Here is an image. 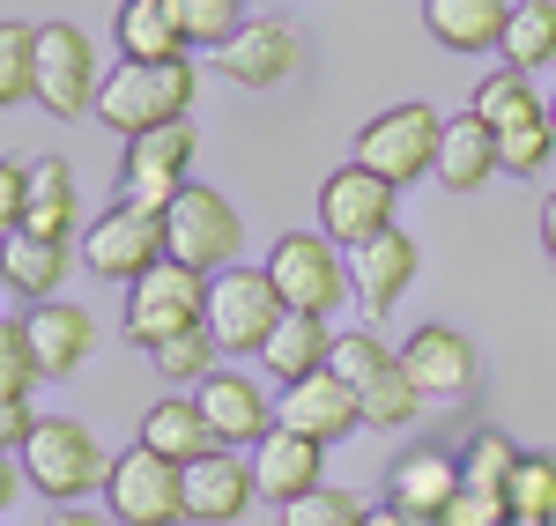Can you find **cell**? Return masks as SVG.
<instances>
[{"label":"cell","mask_w":556,"mask_h":526,"mask_svg":"<svg viewBox=\"0 0 556 526\" xmlns=\"http://www.w3.org/2000/svg\"><path fill=\"white\" fill-rule=\"evenodd\" d=\"M38 431V415H30V400H0V452H23V438Z\"/></svg>","instance_id":"44"},{"label":"cell","mask_w":556,"mask_h":526,"mask_svg":"<svg viewBox=\"0 0 556 526\" xmlns=\"http://www.w3.org/2000/svg\"><path fill=\"white\" fill-rule=\"evenodd\" d=\"M23 208H30V164L0 156V238L23 230Z\"/></svg>","instance_id":"43"},{"label":"cell","mask_w":556,"mask_h":526,"mask_svg":"<svg viewBox=\"0 0 556 526\" xmlns=\"http://www.w3.org/2000/svg\"><path fill=\"white\" fill-rule=\"evenodd\" d=\"M104 504H112V526H178L186 519V467L134 445L104 475Z\"/></svg>","instance_id":"9"},{"label":"cell","mask_w":556,"mask_h":526,"mask_svg":"<svg viewBox=\"0 0 556 526\" xmlns=\"http://www.w3.org/2000/svg\"><path fill=\"white\" fill-rule=\"evenodd\" d=\"M416 267H424L416 238H408V230H379L371 245H356V253H349V297L364 305V319H379V311H393L401 297H408Z\"/></svg>","instance_id":"14"},{"label":"cell","mask_w":556,"mask_h":526,"mask_svg":"<svg viewBox=\"0 0 556 526\" xmlns=\"http://www.w3.org/2000/svg\"><path fill=\"white\" fill-rule=\"evenodd\" d=\"M505 67L519 75H542L556 67V0H513V23H505Z\"/></svg>","instance_id":"28"},{"label":"cell","mask_w":556,"mask_h":526,"mask_svg":"<svg viewBox=\"0 0 556 526\" xmlns=\"http://www.w3.org/2000/svg\"><path fill=\"white\" fill-rule=\"evenodd\" d=\"M267 282L282 290L290 311H312V319H334V305L349 297V260L327 230H282L275 253H267Z\"/></svg>","instance_id":"3"},{"label":"cell","mask_w":556,"mask_h":526,"mask_svg":"<svg viewBox=\"0 0 556 526\" xmlns=\"http://www.w3.org/2000/svg\"><path fill=\"white\" fill-rule=\"evenodd\" d=\"M38 97V23H0V112Z\"/></svg>","instance_id":"32"},{"label":"cell","mask_w":556,"mask_h":526,"mask_svg":"<svg viewBox=\"0 0 556 526\" xmlns=\"http://www.w3.org/2000/svg\"><path fill=\"white\" fill-rule=\"evenodd\" d=\"M549 127H556V97H549Z\"/></svg>","instance_id":"50"},{"label":"cell","mask_w":556,"mask_h":526,"mask_svg":"<svg viewBox=\"0 0 556 526\" xmlns=\"http://www.w3.org/2000/svg\"><path fill=\"white\" fill-rule=\"evenodd\" d=\"M97 89H104L97 44L75 23H38V97L30 104L52 119H83V112H97Z\"/></svg>","instance_id":"8"},{"label":"cell","mask_w":556,"mask_h":526,"mask_svg":"<svg viewBox=\"0 0 556 526\" xmlns=\"http://www.w3.org/2000/svg\"><path fill=\"white\" fill-rule=\"evenodd\" d=\"M490 171H497V133L482 127L475 112L445 119V141H438V185H453V193H475V185H482Z\"/></svg>","instance_id":"26"},{"label":"cell","mask_w":556,"mask_h":526,"mask_svg":"<svg viewBox=\"0 0 556 526\" xmlns=\"http://www.w3.org/2000/svg\"><path fill=\"white\" fill-rule=\"evenodd\" d=\"M468 489V475H460V460L453 452H401L393 460V475H386V504L401 512V519H445V504Z\"/></svg>","instance_id":"17"},{"label":"cell","mask_w":556,"mask_h":526,"mask_svg":"<svg viewBox=\"0 0 556 526\" xmlns=\"http://www.w3.org/2000/svg\"><path fill=\"white\" fill-rule=\"evenodd\" d=\"M319 460H327V445L304 438V431H267V438L253 445V483L267 504H290V497H304V489H319Z\"/></svg>","instance_id":"19"},{"label":"cell","mask_w":556,"mask_h":526,"mask_svg":"<svg viewBox=\"0 0 556 526\" xmlns=\"http://www.w3.org/2000/svg\"><path fill=\"white\" fill-rule=\"evenodd\" d=\"M445 526H513V504H505L497 489H460V497L445 504Z\"/></svg>","instance_id":"42"},{"label":"cell","mask_w":556,"mask_h":526,"mask_svg":"<svg viewBox=\"0 0 556 526\" xmlns=\"http://www.w3.org/2000/svg\"><path fill=\"white\" fill-rule=\"evenodd\" d=\"M0 282H8V290H23L30 305H45V297L67 282V245L30 238V230H8V238H0Z\"/></svg>","instance_id":"25"},{"label":"cell","mask_w":556,"mask_h":526,"mask_svg":"<svg viewBox=\"0 0 556 526\" xmlns=\"http://www.w3.org/2000/svg\"><path fill=\"white\" fill-rule=\"evenodd\" d=\"M193 178H172V171H119V208H141V216H172V201L186 193Z\"/></svg>","instance_id":"40"},{"label":"cell","mask_w":556,"mask_h":526,"mask_svg":"<svg viewBox=\"0 0 556 526\" xmlns=\"http://www.w3.org/2000/svg\"><path fill=\"white\" fill-rule=\"evenodd\" d=\"M119 60H186L172 0H119Z\"/></svg>","instance_id":"27"},{"label":"cell","mask_w":556,"mask_h":526,"mask_svg":"<svg viewBox=\"0 0 556 526\" xmlns=\"http://www.w3.org/2000/svg\"><path fill=\"white\" fill-rule=\"evenodd\" d=\"M15 467H23V483L38 489V497H52V504H83L89 489H104V475H112L104 445L89 438V423H75V415H38V431L23 438Z\"/></svg>","instance_id":"2"},{"label":"cell","mask_w":556,"mask_h":526,"mask_svg":"<svg viewBox=\"0 0 556 526\" xmlns=\"http://www.w3.org/2000/svg\"><path fill=\"white\" fill-rule=\"evenodd\" d=\"M253 497H260L253 460H245V452H230V445L186 467V519L230 526V519H245V504H253Z\"/></svg>","instance_id":"16"},{"label":"cell","mask_w":556,"mask_h":526,"mask_svg":"<svg viewBox=\"0 0 556 526\" xmlns=\"http://www.w3.org/2000/svg\"><path fill=\"white\" fill-rule=\"evenodd\" d=\"M519 460H527V452H519L505 431H475L468 452H460V475H468V489H497V497H505L513 475H519Z\"/></svg>","instance_id":"34"},{"label":"cell","mask_w":556,"mask_h":526,"mask_svg":"<svg viewBox=\"0 0 556 526\" xmlns=\"http://www.w3.org/2000/svg\"><path fill=\"white\" fill-rule=\"evenodd\" d=\"M393 356H401V349H386L371 326H349V334H334V371H342L349 386H364V379H371V371H386Z\"/></svg>","instance_id":"41"},{"label":"cell","mask_w":556,"mask_h":526,"mask_svg":"<svg viewBox=\"0 0 556 526\" xmlns=\"http://www.w3.org/2000/svg\"><path fill=\"white\" fill-rule=\"evenodd\" d=\"M38 356H30V334H23V319H0V400H30L38 386Z\"/></svg>","instance_id":"39"},{"label":"cell","mask_w":556,"mask_h":526,"mask_svg":"<svg viewBox=\"0 0 556 526\" xmlns=\"http://www.w3.org/2000/svg\"><path fill=\"white\" fill-rule=\"evenodd\" d=\"M193 400H201V415H208L215 445H230V452H245V445H260L275 431V400H267V386L245 379V371H208V379L193 386Z\"/></svg>","instance_id":"13"},{"label":"cell","mask_w":556,"mask_h":526,"mask_svg":"<svg viewBox=\"0 0 556 526\" xmlns=\"http://www.w3.org/2000/svg\"><path fill=\"white\" fill-rule=\"evenodd\" d=\"M172 260V238H164V216H141V208H104V216L83 230V267L89 274H104V282H141L149 267Z\"/></svg>","instance_id":"10"},{"label":"cell","mask_w":556,"mask_h":526,"mask_svg":"<svg viewBox=\"0 0 556 526\" xmlns=\"http://www.w3.org/2000/svg\"><path fill=\"white\" fill-rule=\"evenodd\" d=\"M424 23L445 52H497L505 23H513V0H424Z\"/></svg>","instance_id":"23"},{"label":"cell","mask_w":556,"mask_h":526,"mask_svg":"<svg viewBox=\"0 0 556 526\" xmlns=\"http://www.w3.org/2000/svg\"><path fill=\"white\" fill-rule=\"evenodd\" d=\"M327 363H334V326L312 319V311H282V326H275L267 349H260V371H267L275 386H298V379L327 371Z\"/></svg>","instance_id":"21"},{"label":"cell","mask_w":556,"mask_h":526,"mask_svg":"<svg viewBox=\"0 0 556 526\" xmlns=\"http://www.w3.org/2000/svg\"><path fill=\"white\" fill-rule=\"evenodd\" d=\"M156 356V371H164V379H172V386H201V379H208L215 371V334L208 326H193V334H172V342H164V349H149Z\"/></svg>","instance_id":"38"},{"label":"cell","mask_w":556,"mask_h":526,"mask_svg":"<svg viewBox=\"0 0 556 526\" xmlns=\"http://www.w3.org/2000/svg\"><path fill=\"white\" fill-rule=\"evenodd\" d=\"M23 334H30V356H38L45 379L83 371V356L97 349V319H89L83 305H67V297H45V305H30Z\"/></svg>","instance_id":"18"},{"label":"cell","mask_w":556,"mask_h":526,"mask_svg":"<svg viewBox=\"0 0 556 526\" xmlns=\"http://www.w3.org/2000/svg\"><path fill=\"white\" fill-rule=\"evenodd\" d=\"M298 60H304V38L290 23H245L238 38L215 52V75L238 89H275L298 75Z\"/></svg>","instance_id":"15"},{"label":"cell","mask_w":556,"mask_h":526,"mask_svg":"<svg viewBox=\"0 0 556 526\" xmlns=\"http://www.w3.org/2000/svg\"><path fill=\"white\" fill-rule=\"evenodd\" d=\"M172 15L186 30V44H208V52H223L245 30V0H172Z\"/></svg>","instance_id":"36"},{"label":"cell","mask_w":556,"mask_h":526,"mask_svg":"<svg viewBox=\"0 0 556 526\" xmlns=\"http://www.w3.org/2000/svg\"><path fill=\"white\" fill-rule=\"evenodd\" d=\"M505 504H513V526H556V460L549 452H527L519 460Z\"/></svg>","instance_id":"33"},{"label":"cell","mask_w":556,"mask_h":526,"mask_svg":"<svg viewBox=\"0 0 556 526\" xmlns=\"http://www.w3.org/2000/svg\"><path fill=\"white\" fill-rule=\"evenodd\" d=\"M15 489H23V475H15V467H8V452H0V512L15 504Z\"/></svg>","instance_id":"46"},{"label":"cell","mask_w":556,"mask_h":526,"mask_svg":"<svg viewBox=\"0 0 556 526\" xmlns=\"http://www.w3.org/2000/svg\"><path fill=\"white\" fill-rule=\"evenodd\" d=\"M164 238H172V260H186L193 274H223L245 253V222H238V208L215 185H186L178 193L172 216H164Z\"/></svg>","instance_id":"7"},{"label":"cell","mask_w":556,"mask_h":526,"mask_svg":"<svg viewBox=\"0 0 556 526\" xmlns=\"http://www.w3.org/2000/svg\"><path fill=\"white\" fill-rule=\"evenodd\" d=\"M193 149H201L193 119H172V127H156V133H134L119 171H172V178H186L193 171Z\"/></svg>","instance_id":"31"},{"label":"cell","mask_w":556,"mask_h":526,"mask_svg":"<svg viewBox=\"0 0 556 526\" xmlns=\"http://www.w3.org/2000/svg\"><path fill=\"white\" fill-rule=\"evenodd\" d=\"M23 230L30 238H52V245H67L83 222V193H75V171L60 164V156H38L30 164V208H23Z\"/></svg>","instance_id":"22"},{"label":"cell","mask_w":556,"mask_h":526,"mask_svg":"<svg viewBox=\"0 0 556 526\" xmlns=\"http://www.w3.org/2000/svg\"><path fill=\"white\" fill-rule=\"evenodd\" d=\"M156 460H172V467H193V460H208V452H223L208 431V415H201V400H156L149 415H141V438Z\"/></svg>","instance_id":"24"},{"label":"cell","mask_w":556,"mask_h":526,"mask_svg":"<svg viewBox=\"0 0 556 526\" xmlns=\"http://www.w3.org/2000/svg\"><path fill=\"white\" fill-rule=\"evenodd\" d=\"M319 230L356 253V245H371L379 230H393V185L379 171H364V164H349V171H327L319 185Z\"/></svg>","instance_id":"11"},{"label":"cell","mask_w":556,"mask_h":526,"mask_svg":"<svg viewBox=\"0 0 556 526\" xmlns=\"http://www.w3.org/2000/svg\"><path fill=\"white\" fill-rule=\"evenodd\" d=\"M282 290H275V282H267V267H223V274H208V319H201V326H208L215 334V349H267V334H275V326H282Z\"/></svg>","instance_id":"4"},{"label":"cell","mask_w":556,"mask_h":526,"mask_svg":"<svg viewBox=\"0 0 556 526\" xmlns=\"http://www.w3.org/2000/svg\"><path fill=\"white\" fill-rule=\"evenodd\" d=\"M542 253H549V260H556V193H549V201H542Z\"/></svg>","instance_id":"47"},{"label":"cell","mask_w":556,"mask_h":526,"mask_svg":"<svg viewBox=\"0 0 556 526\" xmlns=\"http://www.w3.org/2000/svg\"><path fill=\"white\" fill-rule=\"evenodd\" d=\"M408 526H445V519H408Z\"/></svg>","instance_id":"49"},{"label":"cell","mask_w":556,"mask_h":526,"mask_svg":"<svg viewBox=\"0 0 556 526\" xmlns=\"http://www.w3.org/2000/svg\"><path fill=\"white\" fill-rule=\"evenodd\" d=\"M549 156H556V127H549V112H542V119H519V127L497 133V171H513V178H542V171H549Z\"/></svg>","instance_id":"35"},{"label":"cell","mask_w":556,"mask_h":526,"mask_svg":"<svg viewBox=\"0 0 556 526\" xmlns=\"http://www.w3.org/2000/svg\"><path fill=\"white\" fill-rule=\"evenodd\" d=\"M45 526H104V519H97V512H83V504H60Z\"/></svg>","instance_id":"45"},{"label":"cell","mask_w":556,"mask_h":526,"mask_svg":"<svg viewBox=\"0 0 556 526\" xmlns=\"http://www.w3.org/2000/svg\"><path fill=\"white\" fill-rule=\"evenodd\" d=\"M475 119L490 133H505L519 127V119H542L549 104H542V89H534V75H519V67H497V75H482L475 82V104H468Z\"/></svg>","instance_id":"29"},{"label":"cell","mask_w":556,"mask_h":526,"mask_svg":"<svg viewBox=\"0 0 556 526\" xmlns=\"http://www.w3.org/2000/svg\"><path fill=\"white\" fill-rule=\"evenodd\" d=\"M438 141H445V119L430 104H393L379 119H364L356 133V164L379 171L386 185H408V178L438 171Z\"/></svg>","instance_id":"6"},{"label":"cell","mask_w":556,"mask_h":526,"mask_svg":"<svg viewBox=\"0 0 556 526\" xmlns=\"http://www.w3.org/2000/svg\"><path fill=\"white\" fill-rule=\"evenodd\" d=\"M275 423H282V431H304V438H319V445H334V438H349V431H364V400H356V386L327 363V371H312V379H298V386H282Z\"/></svg>","instance_id":"12"},{"label":"cell","mask_w":556,"mask_h":526,"mask_svg":"<svg viewBox=\"0 0 556 526\" xmlns=\"http://www.w3.org/2000/svg\"><path fill=\"white\" fill-rule=\"evenodd\" d=\"M356 526H408V519H401L393 504H371V512H364V519H356Z\"/></svg>","instance_id":"48"},{"label":"cell","mask_w":556,"mask_h":526,"mask_svg":"<svg viewBox=\"0 0 556 526\" xmlns=\"http://www.w3.org/2000/svg\"><path fill=\"white\" fill-rule=\"evenodd\" d=\"M401 363L416 371V386L424 394H468L475 386V342L460 326H416L408 342H401Z\"/></svg>","instance_id":"20"},{"label":"cell","mask_w":556,"mask_h":526,"mask_svg":"<svg viewBox=\"0 0 556 526\" xmlns=\"http://www.w3.org/2000/svg\"><path fill=\"white\" fill-rule=\"evenodd\" d=\"M193 89H201L193 60H119L104 75V89H97V119L119 141H134V133H156V127H172V119H186Z\"/></svg>","instance_id":"1"},{"label":"cell","mask_w":556,"mask_h":526,"mask_svg":"<svg viewBox=\"0 0 556 526\" xmlns=\"http://www.w3.org/2000/svg\"><path fill=\"white\" fill-rule=\"evenodd\" d=\"M356 400H364V423H371V431H401V423H416V408H424L430 394L416 386V371L393 356L386 371H371V379L356 386Z\"/></svg>","instance_id":"30"},{"label":"cell","mask_w":556,"mask_h":526,"mask_svg":"<svg viewBox=\"0 0 556 526\" xmlns=\"http://www.w3.org/2000/svg\"><path fill=\"white\" fill-rule=\"evenodd\" d=\"M275 512H282V526H356L371 504H356L349 489L319 483V489H304V497H290V504H275Z\"/></svg>","instance_id":"37"},{"label":"cell","mask_w":556,"mask_h":526,"mask_svg":"<svg viewBox=\"0 0 556 526\" xmlns=\"http://www.w3.org/2000/svg\"><path fill=\"white\" fill-rule=\"evenodd\" d=\"M201 319H208V274H193L186 260L149 267L127 290V334L141 349H164L172 334H193Z\"/></svg>","instance_id":"5"}]
</instances>
